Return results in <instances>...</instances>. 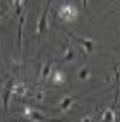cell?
Segmentation results:
<instances>
[{"instance_id":"cell-1","label":"cell","mask_w":120,"mask_h":122,"mask_svg":"<svg viewBox=\"0 0 120 122\" xmlns=\"http://www.w3.org/2000/svg\"><path fill=\"white\" fill-rule=\"evenodd\" d=\"M22 115L26 117V119H29V120H33V122H67L65 119H48V117L41 115L38 110L31 108V107H24Z\"/></svg>"},{"instance_id":"cell-5","label":"cell","mask_w":120,"mask_h":122,"mask_svg":"<svg viewBox=\"0 0 120 122\" xmlns=\"http://www.w3.org/2000/svg\"><path fill=\"white\" fill-rule=\"evenodd\" d=\"M12 89H14V81H7L5 83V88L2 91V102H4V107L7 108L9 107V100H10V95H12Z\"/></svg>"},{"instance_id":"cell-15","label":"cell","mask_w":120,"mask_h":122,"mask_svg":"<svg viewBox=\"0 0 120 122\" xmlns=\"http://www.w3.org/2000/svg\"><path fill=\"white\" fill-rule=\"evenodd\" d=\"M79 122H94V120H93V117H84L82 120H79Z\"/></svg>"},{"instance_id":"cell-2","label":"cell","mask_w":120,"mask_h":122,"mask_svg":"<svg viewBox=\"0 0 120 122\" xmlns=\"http://www.w3.org/2000/svg\"><path fill=\"white\" fill-rule=\"evenodd\" d=\"M58 17L63 19V21H67V22H70V21H74L77 17V9L74 5H70V4H65V5H62L58 9Z\"/></svg>"},{"instance_id":"cell-13","label":"cell","mask_w":120,"mask_h":122,"mask_svg":"<svg viewBox=\"0 0 120 122\" xmlns=\"http://www.w3.org/2000/svg\"><path fill=\"white\" fill-rule=\"evenodd\" d=\"M22 4H24V0H14V5H15V10H17V14H21Z\"/></svg>"},{"instance_id":"cell-12","label":"cell","mask_w":120,"mask_h":122,"mask_svg":"<svg viewBox=\"0 0 120 122\" xmlns=\"http://www.w3.org/2000/svg\"><path fill=\"white\" fill-rule=\"evenodd\" d=\"M33 98H34L36 102H43V98H45V93L41 91V89H39V91H36V93H34V96H33Z\"/></svg>"},{"instance_id":"cell-9","label":"cell","mask_w":120,"mask_h":122,"mask_svg":"<svg viewBox=\"0 0 120 122\" xmlns=\"http://www.w3.org/2000/svg\"><path fill=\"white\" fill-rule=\"evenodd\" d=\"M74 100H76V96H67V98H63L58 108H60V110H69V108H70V105L74 103Z\"/></svg>"},{"instance_id":"cell-3","label":"cell","mask_w":120,"mask_h":122,"mask_svg":"<svg viewBox=\"0 0 120 122\" xmlns=\"http://www.w3.org/2000/svg\"><path fill=\"white\" fill-rule=\"evenodd\" d=\"M69 35H70V38L74 40V41H77L79 45H81V46L84 48V52L93 53V50H94V43H93V40H86V38H81V36L72 35V33H69Z\"/></svg>"},{"instance_id":"cell-7","label":"cell","mask_w":120,"mask_h":122,"mask_svg":"<svg viewBox=\"0 0 120 122\" xmlns=\"http://www.w3.org/2000/svg\"><path fill=\"white\" fill-rule=\"evenodd\" d=\"M50 81H52L53 84H63V83H65V76H63V72H62V71L57 69V71L53 72V76H52Z\"/></svg>"},{"instance_id":"cell-4","label":"cell","mask_w":120,"mask_h":122,"mask_svg":"<svg viewBox=\"0 0 120 122\" xmlns=\"http://www.w3.org/2000/svg\"><path fill=\"white\" fill-rule=\"evenodd\" d=\"M50 5H52V2L46 5V9L43 10V14H41V17H39V21H38V28H36V35H41V33H45V29H46V19H48V12H50Z\"/></svg>"},{"instance_id":"cell-11","label":"cell","mask_w":120,"mask_h":122,"mask_svg":"<svg viewBox=\"0 0 120 122\" xmlns=\"http://www.w3.org/2000/svg\"><path fill=\"white\" fill-rule=\"evenodd\" d=\"M50 72H52V64L48 62V64H45V66L41 67V79H46L48 76H50Z\"/></svg>"},{"instance_id":"cell-16","label":"cell","mask_w":120,"mask_h":122,"mask_svg":"<svg viewBox=\"0 0 120 122\" xmlns=\"http://www.w3.org/2000/svg\"><path fill=\"white\" fill-rule=\"evenodd\" d=\"M87 2H89V0H82V5H84V9L87 10Z\"/></svg>"},{"instance_id":"cell-6","label":"cell","mask_w":120,"mask_h":122,"mask_svg":"<svg viewBox=\"0 0 120 122\" xmlns=\"http://www.w3.org/2000/svg\"><path fill=\"white\" fill-rule=\"evenodd\" d=\"M12 93H14L15 96H26L28 88H26V84H24V83H19V84H15V83H14V89H12Z\"/></svg>"},{"instance_id":"cell-8","label":"cell","mask_w":120,"mask_h":122,"mask_svg":"<svg viewBox=\"0 0 120 122\" xmlns=\"http://www.w3.org/2000/svg\"><path fill=\"white\" fill-rule=\"evenodd\" d=\"M101 122H115V112H113V108H108V110L103 112Z\"/></svg>"},{"instance_id":"cell-14","label":"cell","mask_w":120,"mask_h":122,"mask_svg":"<svg viewBox=\"0 0 120 122\" xmlns=\"http://www.w3.org/2000/svg\"><path fill=\"white\" fill-rule=\"evenodd\" d=\"M89 77V71L87 69H81V72H79V79H87Z\"/></svg>"},{"instance_id":"cell-10","label":"cell","mask_w":120,"mask_h":122,"mask_svg":"<svg viewBox=\"0 0 120 122\" xmlns=\"http://www.w3.org/2000/svg\"><path fill=\"white\" fill-rule=\"evenodd\" d=\"M74 57H76V52H74V48H67L65 50V55L62 57V62H70V60H74Z\"/></svg>"}]
</instances>
